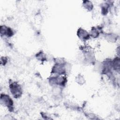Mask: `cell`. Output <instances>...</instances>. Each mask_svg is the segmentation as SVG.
Listing matches in <instances>:
<instances>
[{"instance_id":"cell-1","label":"cell","mask_w":120,"mask_h":120,"mask_svg":"<svg viewBox=\"0 0 120 120\" xmlns=\"http://www.w3.org/2000/svg\"><path fill=\"white\" fill-rule=\"evenodd\" d=\"M10 87L11 92L15 97H19L21 95V89L18 84L15 83H12Z\"/></svg>"},{"instance_id":"cell-2","label":"cell","mask_w":120,"mask_h":120,"mask_svg":"<svg viewBox=\"0 0 120 120\" xmlns=\"http://www.w3.org/2000/svg\"><path fill=\"white\" fill-rule=\"evenodd\" d=\"M1 103H3V105H5L7 107H12L13 105V102L12 99L7 95H4L2 96L1 95Z\"/></svg>"}]
</instances>
